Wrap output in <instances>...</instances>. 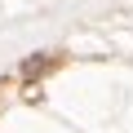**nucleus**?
Masks as SVG:
<instances>
[{"label": "nucleus", "mask_w": 133, "mask_h": 133, "mask_svg": "<svg viewBox=\"0 0 133 133\" xmlns=\"http://www.w3.org/2000/svg\"><path fill=\"white\" fill-rule=\"evenodd\" d=\"M49 66H58V62H53L49 53H36V58H27V62H22V76H27V80H36V76H44V71H49Z\"/></svg>", "instance_id": "1"}]
</instances>
